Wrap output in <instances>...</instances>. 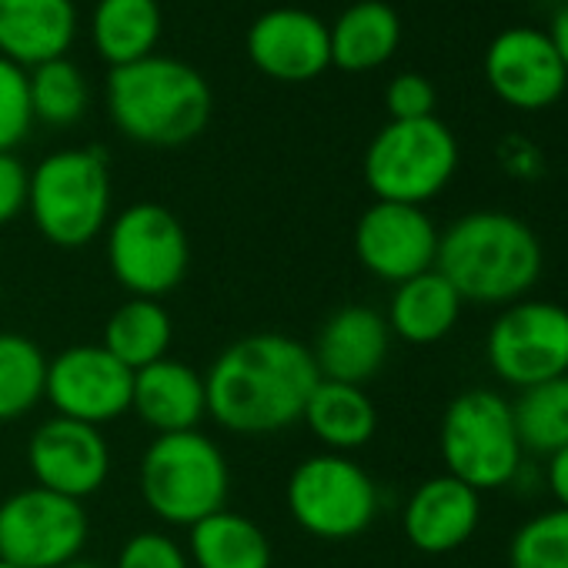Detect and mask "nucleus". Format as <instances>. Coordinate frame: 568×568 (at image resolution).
<instances>
[{"label":"nucleus","instance_id":"obj_1","mask_svg":"<svg viewBox=\"0 0 568 568\" xmlns=\"http://www.w3.org/2000/svg\"><path fill=\"white\" fill-rule=\"evenodd\" d=\"M318 382L308 345L292 335L254 332L231 342L207 368V415L231 435H277L302 422Z\"/></svg>","mask_w":568,"mask_h":568},{"label":"nucleus","instance_id":"obj_2","mask_svg":"<svg viewBox=\"0 0 568 568\" xmlns=\"http://www.w3.org/2000/svg\"><path fill=\"white\" fill-rule=\"evenodd\" d=\"M541 264L538 234L508 211H468L438 234L435 271L471 305L521 302L541 277Z\"/></svg>","mask_w":568,"mask_h":568},{"label":"nucleus","instance_id":"obj_3","mask_svg":"<svg viewBox=\"0 0 568 568\" xmlns=\"http://www.w3.org/2000/svg\"><path fill=\"white\" fill-rule=\"evenodd\" d=\"M114 128L144 148H181L201 138L211 121L214 94L207 78L168 54L114 68L104 88Z\"/></svg>","mask_w":568,"mask_h":568},{"label":"nucleus","instance_id":"obj_4","mask_svg":"<svg viewBox=\"0 0 568 568\" xmlns=\"http://www.w3.org/2000/svg\"><path fill=\"white\" fill-rule=\"evenodd\" d=\"M111 161L101 148H64L31 171L28 211L44 241L78 251L111 221Z\"/></svg>","mask_w":568,"mask_h":568},{"label":"nucleus","instance_id":"obj_5","mask_svg":"<svg viewBox=\"0 0 568 568\" xmlns=\"http://www.w3.org/2000/svg\"><path fill=\"white\" fill-rule=\"evenodd\" d=\"M138 488L158 521L191 528L227 508L231 468L217 442L197 428L154 435L138 468Z\"/></svg>","mask_w":568,"mask_h":568},{"label":"nucleus","instance_id":"obj_6","mask_svg":"<svg viewBox=\"0 0 568 568\" xmlns=\"http://www.w3.org/2000/svg\"><path fill=\"white\" fill-rule=\"evenodd\" d=\"M362 171L375 201L425 207L452 184L458 171V141L438 118L388 121L372 138Z\"/></svg>","mask_w":568,"mask_h":568},{"label":"nucleus","instance_id":"obj_7","mask_svg":"<svg viewBox=\"0 0 568 568\" xmlns=\"http://www.w3.org/2000/svg\"><path fill=\"white\" fill-rule=\"evenodd\" d=\"M438 448L445 471L478 495L508 485L525 455L515 432L511 402L488 388H468L448 402L438 428Z\"/></svg>","mask_w":568,"mask_h":568},{"label":"nucleus","instance_id":"obj_8","mask_svg":"<svg viewBox=\"0 0 568 568\" xmlns=\"http://www.w3.org/2000/svg\"><path fill=\"white\" fill-rule=\"evenodd\" d=\"M104 254L114 281L131 298L158 302L187 277L191 237L171 207L138 201L108 221Z\"/></svg>","mask_w":568,"mask_h":568},{"label":"nucleus","instance_id":"obj_9","mask_svg":"<svg viewBox=\"0 0 568 568\" xmlns=\"http://www.w3.org/2000/svg\"><path fill=\"white\" fill-rule=\"evenodd\" d=\"M284 505L295 525L325 541H348L372 528L378 485L352 455H308L284 485Z\"/></svg>","mask_w":568,"mask_h":568},{"label":"nucleus","instance_id":"obj_10","mask_svg":"<svg viewBox=\"0 0 568 568\" xmlns=\"http://www.w3.org/2000/svg\"><path fill=\"white\" fill-rule=\"evenodd\" d=\"M485 358L518 392L568 375V308L538 298L505 305L488 328Z\"/></svg>","mask_w":568,"mask_h":568},{"label":"nucleus","instance_id":"obj_11","mask_svg":"<svg viewBox=\"0 0 568 568\" xmlns=\"http://www.w3.org/2000/svg\"><path fill=\"white\" fill-rule=\"evenodd\" d=\"M84 501L48 488H21L0 501V558L21 568H58L81 558L88 545Z\"/></svg>","mask_w":568,"mask_h":568},{"label":"nucleus","instance_id":"obj_12","mask_svg":"<svg viewBox=\"0 0 568 568\" xmlns=\"http://www.w3.org/2000/svg\"><path fill=\"white\" fill-rule=\"evenodd\" d=\"M131 395L134 372L104 345H71L58 352V358H48L44 398L61 418L101 428L131 412Z\"/></svg>","mask_w":568,"mask_h":568},{"label":"nucleus","instance_id":"obj_13","mask_svg":"<svg viewBox=\"0 0 568 568\" xmlns=\"http://www.w3.org/2000/svg\"><path fill=\"white\" fill-rule=\"evenodd\" d=\"M438 227L425 207L375 201L362 211L355 224V254L362 267L388 284H402L435 267L438 257Z\"/></svg>","mask_w":568,"mask_h":568},{"label":"nucleus","instance_id":"obj_14","mask_svg":"<svg viewBox=\"0 0 568 568\" xmlns=\"http://www.w3.org/2000/svg\"><path fill=\"white\" fill-rule=\"evenodd\" d=\"M485 81L501 104L515 111H545L565 94L568 71L548 31L505 28L485 51Z\"/></svg>","mask_w":568,"mask_h":568},{"label":"nucleus","instance_id":"obj_15","mask_svg":"<svg viewBox=\"0 0 568 568\" xmlns=\"http://www.w3.org/2000/svg\"><path fill=\"white\" fill-rule=\"evenodd\" d=\"M28 468L38 488L84 501L111 475V445L101 428L74 418H48L28 442Z\"/></svg>","mask_w":568,"mask_h":568},{"label":"nucleus","instance_id":"obj_16","mask_svg":"<svg viewBox=\"0 0 568 568\" xmlns=\"http://www.w3.org/2000/svg\"><path fill=\"white\" fill-rule=\"evenodd\" d=\"M247 61L271 81L308 84L332 68L328 24L305 8H271L244 34Z\"/></svg>","mask_w":568,"mask_h":568},{"label":"nucleus","instance_id":"obj_17","mask_svg":"<svg viewBox=\"0 0 568 568\" xmlns=\"http://www.w3.org/2000/svg\"><path fill=\"white\" fill-rule=\"evenodd\" d=\"M392 328L385 315L368 305H345L322 325L312 358L318 375L345 385H368L388 362Z\"/></svg>","mask_w":568,"mask_h":568},{"label":"nucleus","instance_id":"obj_18","mask_svg":"<svg viewBox=\"0 0 568 568\" xmlns=\"http://www.w3.org/2000/svg\"><path fill=\"white\" fill-rule=\"evenodd\" d=\"M478 521L481 495L465 481L452 478L448 471L422 481L402 511L408 545L425 555H448L462 548L478 531Z\"/></svg>","mask_w":568,"mask_h":568},{"label":"nucleus","instance_id":"obj_19","mask_svg":"<svg viewBox=\"0 0 568 568\" xmlns=\"http://www.w3.org/2000/svg\"><path fill=\"white\" fill-rule=\"evenodd\" d=\"M78 38L74 0H0V58L34 71L68 58Z\"/></svg>","mask_w":568,"mask_h":568},{"label":"nucleus","instance_id":"obj_20","mask_svg":"<svg viewBox=\"0 0 568 568\" xmlns=\"http://www.w3.org/2000/svg\"><path fill=\"white\" fill-rule=\"evenodd\" d=\"M131 412L154 428L158 435L194 432L207 415V388L204 375L178 358H161L141 372H134Z\"/></svg>","mask_w":568,"mask_h":568},{"label":"nucleus","instance_id":"obj_21","mask_svg":"<svg viewBox=\"0 0 568 568\" xmlns=\"http://www.w3.org/2000/svg\"><path fill=\"white\" fill-rule=\"evenodd\" d=\"M332 34V68L348 74H368L388 64L402 44V18L385 0H358L345 8Z\"/></svg>","mask_w":568,"mask_h":568},{"label":"nucleus","instance_id":"obj_22","mask_svg":"<svg viewBox=\"0 0 568 568\" xmlns=\"http://www.w3.org/2000/svg\"><path fill=\"white\" fill-rule=\"evenodd\" d=\"M302 422L325 445V452L352 455L365 448L378 432V408L362 385L322 378L305 402Z\"/></svg>","mask_w":568,"mask_h":568},{"label":"nucleus","instance_id":"obj_23","mask_svg":"<svg viewBox=\"0 0 568 568\" xmlns=\"http://www.w3.org/2000/svg\"><path fill=\"white\" fill-rule=\"evenodd\" d=\"M462 305L465 302L458 298V292L432 267L418 277L395 284L385 322L392 335L408 345H435L455 332Z\"/></svg>","mask_w":568,"mask_h":568},{"label":"nucleus","instance_id":"obj_24","mask_svg":"<svg viewBox=\"0 0 568 568\" xmlns=\"http://www.w3.org/2000/svg\"><path fill=\"white\" fill-rule=\"evenodd\" d=\"M161 34L158 0H98L91 11V44L111 71L158 54Z\"/></svg>","mask_w":568,"mask_h":568},{"label":"nucleus","instance_id":"obj_25","mask_svg":"<svg viewBox=\"0 0 568 568\" xmlns=\"http://www.w3.org/2000/svg\"><path fill=\"white\" fill-rule=\"evenodd\" d=\"M187 558L194 568H271L274 551L257 521L221 508L191 525Z\"/></svg>","mask_w":568,"mask_h":568},{"label":"nucleus","instance_id":"obj_26","mask_svg":"<svg viewBox=\"0 0 568 568\" xmlns=\"http://www.w3.org/2000/svg\"><path fill=\"white\" fill-rule=\"evenodd\" d=\"M174 342L171 312L154 298H128L104 325L101 345L131 372H141L161 358H168Z\"/></svg>","mask_w":568,"mask_h":568},{"label":"nucleus","instance_id":"obj_27","mask_svg":"<svg viewBox=\"0 0 568 568\" xmlns=\"http://www.w3.org/2000/svg\"><path fill=\"white\" fill-rule=\"evenodd\" d=\"M48 355L18 332H0V422H18L44 402Z\"/></svg>","mask_w":568,"mask_h":568},{"label":"nucleus","instance_id":"obj_28","mask_svg":"<svg viewBox=\"0 0 568 568\" xmlns=\"http://www.w3.org/2000/svg\"><path fill=\"white\" fill-rule=\"evenodd\" d=\"M511 418L525 452L555 455L568 448V375L521 388L511 402Z\"/></svg>","mask_w":568,"mask_h":568},{"label":"nucleus","instance_id":"obj_29","mask_svg":"<svg viewBox=\"0 0 568 568\" xmlns=\"http://www.w3.org/2000/svg\"><path fill=\"white\" fill-rule=\"evenodd\" d=\"M28 84H31L34 121L51 128H71L84 118L91 94L81 68L71 58H58L28 71Z\"/></svg>","mask_w":568,"mask_h":568},{"label":"nucleus","instance_id":"obj_30","mask_svg":"<svg viewBox=\"0 0 568 568\" xmlns=\"http://www.w3.org/2000/svg\"><path fill=\"white\" fill-rule=\"evenodd\" d=\"M508 568H568V508H551L518 525L508 541Z\"/></svg>","mask_w":568,"mask_h":568},{"label":"nucleus","instance_id":"obj_31","mask_svg":"<svg viewBox=\"0 0 568 568\" xmlns=\"http://www.w3.org/2000/svg\"><path fill=\"white\" fill-rule=\"evenodd\" d=\"M34 108H31V84L28 71L0 58V154H14L18 144L34 128Z\"/></svg>","mask_w":568,"mask_h":568},{"label":"nucleus","instance_id":"obj_32","mask_svg":"<svg viewBox=\"0 0 568 568\" xmlns=\"http://www.w3.org/2000/svg\"><path fill=\"white\" fill-rule=\"evenodd\" d=\"M114 568H191V558L164 531H134L121 545Z\"/></svg>","mask_w":568,"mask_h":568},{"label":"nucleus","instance_id":"obj_33","mask_svg":"<svg viewBox=\"0 0 568 568\" xmlns=\"http://www.w3.org/2000/svg\"><path fill=\"white\" fill-rule=\"evenodd\" d=\"M385 108H388L392 121L435 118V88L425 74L405 71V74L392 78V84L385 88Z\"/></svg>","mask_w":568,"mask_h":568},{"label":"nucleus","instance_id":"obj_34","mask_svg":"<svg viewBox=\"0 0 568 568\" xmlns=\"http://www.w3.org/2000/svg\"><path fill=\"white\" fill-rule=\"evenodd\" d=\"M31 171L18 154H0V227L18 221L28 211Z\"/></svg>","mask_w":568,"mask_h":568},{"label":"nucleus","instance_id":"obj_35","mask_svg":"<svg viewBox=\"0 0 568 568\" xmlns=\"http://www.w3.org/2000/svg\"><path fill=\"white\" fill-rule=\"evenodd\" d=\"M548 488L558 508H568V448H558L555 455H548Z\"/></svg>","mask_w":568,"mask_h":568},{"label":"nucleus","instance_id":"obj_36","mask_svg":"<svg viewBox=\"0 0 568 568\" xmlns=\"http://www.w3.org/2000/svg\"><path fill=\"white\" fill-rule=\"evenodd\" d=\"M548 38H551V44H555V51H558V58H561V64H565V71H568V0L551 14Z\"/></svg>","mask_w":568,"mask_h":568},{"label":"nucleus","instance_id":"obj_37","mask_svg":"<svg viewBox=\"0 0 568 568\" xmlns=\"http://www.w3.org/2000/svg\"><path fill=\"white\" fill-rule=\"evenodd\" d=\"M58 568H104V565H98V561H88V558H74V561H68V565H58Z\"/></svg>","mask_w":568,"mask_h":568},{"label":"nucleus","instance_id":"obj_38","mask_svg":"<svg viewBox=\"0 0 568 568\" xmlns=\"http://www.w3.org/2000/svg\"><path fill=\"white\" fill-rule=\"evenodd\" d=\"M0 568H21V565H11V561H4V558H0Z\"/></svg>","mask_w":568,"mask_h":568}]
</instances>
